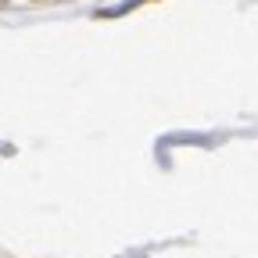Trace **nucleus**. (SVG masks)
<instances>
[]
</instances>
